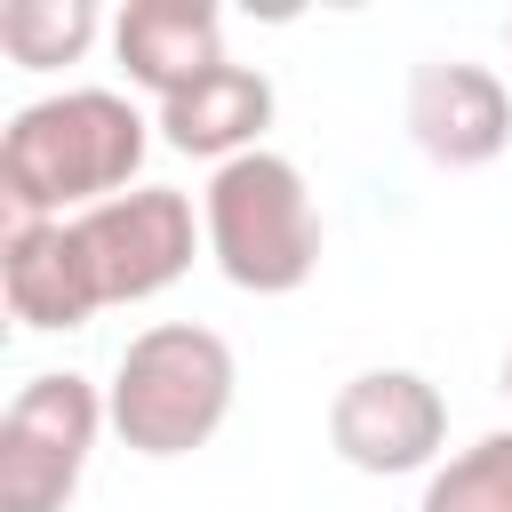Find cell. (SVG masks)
<instances>
[{"mask_svg": "<svg viewBox=\"0 0 512 512\" xmlns=\"http://www.w3.org/2000/svg\"><path fill=\"white\" fill-rule=\"evenodd\" d=\"M144 152H152V120L120 88H56L0 128V208L8 224L88 216L136 192Z\"/></svg>", "mask_w": 512, "mask_h": 512, "instance_id": "6da1fadb", "label": "cell"}, {"mask_svg": "<svg viewBox=\"0 0 512 512\" xmlns=\"http://www.w3.org/2000/svg\"><path fill=\"white\" fill-rule=\"evenodd\" d=\"M232 392H240V360H232V344L216 328H200V320H152V328H136L120 344L104 408H112L120 448L168 464V456H192V448H208L224 432Z\"/></svg>", "mask_w": 512, "mask_h": 512, "instance_id": "7a4b0ae2", "label": "cell"}, {"mask_svg": "<svg viewBox=\"0 0 512 512\" xmlns=\"http://www.w3.org/2000/svg\"><path fill=\"white\" fill-rule=\"evenodd\" d=\"M200 232H208V256L232 288L248 296H296L312 272H320V208H312V184L288 152H248V160H224L200 192Z\"/></svg>", "mask_w": 512, "mask_h": 512, "instance_id": "3957f363", "label": "cell"}, {"mask_svg": "<svg viewBox=\"0 0 512 512\" xmlns=\"http://www.w3.org/2000/svg\"><path fill=\"white\" fill-rule=\"evenodd\" d=\"M192 248H208V232L192 224V200L168 184H136L88 216H56V256H64L80 328L112 304H144V296L176 288L192 272Z\"/></svg>", "mask_w": 512, "mask_h": 512, "instance_id": "277c9868", "label": "cell"}, {"mask_svg": "<svg viewBox=\"0 0 512 512\" xmlns=\"http://www.w3.org/2000/svg\"><path fill=\"white\" fill-rule=\"evenodd\" d=\"M112 408L80 368L32 376L0 416V512H64Z\"/></svg>", "mask_w": 512, "mask_h": 512, "instance_id": "5b68a950", "label": "cell"}, {"mask_svg": "<svg viewBox=\"0 0 512 512\" xmlns=\"http://www.w3.org/2000/svg\"><path fill=\"white\" fill-rule=\"evenodd\" d=\"M328 448L368 480L432 472L440 448H448V400L416 368H360L328 400Z\"/></svg>", "mask_w": 512, "mask_h": 512, "instance_id": "8992f818", "label": "cell"}, {"mask_svg": "<svg viewBox=\"0 0 512 512\" xmlns=\"http://www.w3.org/2000/svg\"><path fill=\"white\" fill-rule=\"evenodd\" d=\"M408 136L432 168H488L512 144V96L472 56H432L408 72Z\"/></svg>", "mask_w": 512, "mask_h": 512, "instance_id": "52a82bcc", "label": "cell"}, {"mask_svg": "<svg viewBox=\"0 0 512 512\" xmlns=\"http://www.w3.org/2000/svg\"><path fill=\"white\" fill-rule=\"evenodd\" d=\"M112 56L128 72V88H144L152 104L184 96L192 80H208L224 56V16L208 0H128L112 16Z\"/></svg>", "mask_w": 512, "mask_h": 512, "instance_id": "ba28073f", "label": "cell"}, {"mask_svg": "<svg viewBox=\"0 0 512 512\" xmlns=\"http://www.w3.org/2000/svg\"><path fill=\"white\" fill-rule=\"evenodd\" d=\"M272 80L256 72V64H216L208 80H192L184 96H168L160 112H152V128H160V144L168 152H192V160H248V152H264V128H272Z\"/></svg>", "mask_w": 512, "mask_h": 512, "instance_id": "9c48e42d", "label": "cell"}, {"mask_svg": "<svg viewBox=\"0 0 512 512\" xmlns=\"http://www.w3.org/2000/svg\"><path fill=\"white\" fill-rule=\"evenodd\" d=\"M104 32V8L96 0H8L0 8V56L16 72H56V64H80Z\"/></svg>", "mask_w": 512, "mask_h": 512, "instance_id": "30bf717a", "label": "cell"}, {"mask_svg": "<svg viewBox=\"0 0 512 512\" xmlns=\"http://www.w3.org/2000/svg\"><path fill=\"white\" fill-rule=\"evenodd\" d=\"M416 512H512V432H480L472 448L440 456Z\"/></svg>", "mask_w": 512, "mask_h": 512, "instance_id": "8fae6325", "label": "cell"}, {"mask_svg": "<svg viewBox=\"0 0 512 512\" xmlns=\"http://www.w3.org/2000/svg\"><path fill=\"white\" fill-rule=\"evenodd\" d=\"M496 384H504V400H512V344H504V368H496Z\"/></svg>", "mask_w": 512, "mask_h": 512, "instance_id": "7c38bea8", "label": "cell"}, {"mask_svg": "<svg viewBox=\"0 0 512 512\" xmlns=\"http://www.w3.org/2000/svg\"><path fill=\"white\" fill-rule=\"evenodd\" d=\"M504 40H512V16H504Z\"/></svg>", "mask_w": 512, "mask_h": 512, "instance_id": "4fadbf2b", "label": "cell"}]
</instances>
